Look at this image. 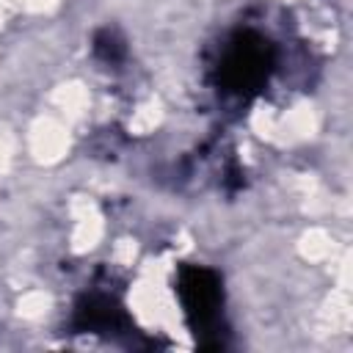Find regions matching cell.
<instances>
[{
    "instance_id": "2",
    "label": "cell",
    "mask_w": 353,
    "mask_h": 353,
    "mask_svg": "<svg viewBox=\"0 0 353 353\" xmlns=\"http://www.w3.org/2000/svg\"><path fill=\"white\" fill-rule=\"evenodd\" d=\"M176 292L182 298L185 306V317L190 323V328L199 334H210L218 325V314H221V301H223V290H221V279L218 273H212L210 268H199V265H185L179 270V281H176Z\"/></svg>"
},
{
    "instance_id": "1",
    "label": "cell",
    "mask_w": 353,
    "mask_h": 353,
    "mask_svg": "<svg viewBox=\"0 0 353 353\" xmlns=\"http://www.w3.org/2000/svg\"><path fill=\"white\" fill-rule=\"evenodd\" d=\"M273 61L276 52L268 39L251 30L237 33L218 66V80L226 91L237 97H251L268 83L273 72Z\"/></svg>"
},
{
    "instance_id": "4",
    "label": "cell",
    "mask_w": 353,
    "mask_h": 353,
    "mask_svg": "<svg viewBox=\"0 0 353 353\" xmlns=\"http://www.w3.org/2000/svg\"><path fill=\"white\" fill-rule=\"evenodd\" d=\"M94 52H97L102 61L116 63V61L124 58V41L119 39L116 30H99L97 39H94Z\"/></svg>"
},
{
    "instance_id": "3",
    "label": "cell",
    "mask_w": 353,
    "mask_h": 353,
    "mask_svg": "<svg viewBox=\"0 0 353 353\" xmlns=\"http://www.w3.org/2000/svg\"><path fill=\"white\" fill-rule=\"evenodd\" d=\"M80 331L91 334H110L124 325V312L121 306L108 298V295H88L77 303V317H74Z\"/></svg>"
}]
</instances>
